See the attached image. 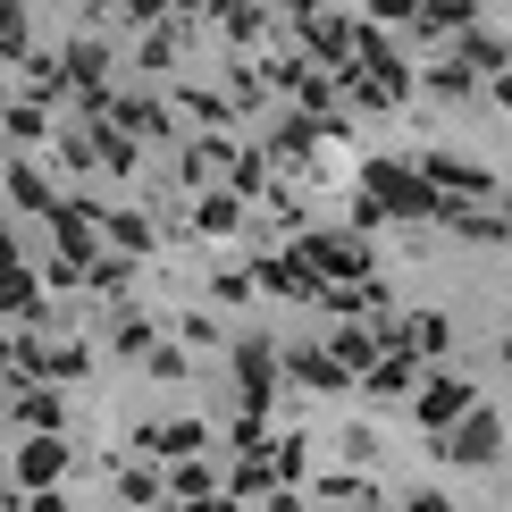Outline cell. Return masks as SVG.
I'll list each match as a JSON object with an SVG mask.
<instances>
[{
    "mask_svg": "<svg viewBox=\"0 0 512 512\" xmlns=\"http://www.w3.org/2000/svg\"><path fill=\"white\" fill-rule=\"evenodd\" d=\"M303 252H311V261H319V269H345V277L361 269V252H353V244H336V236H311Z\"/></svg>",
    "mask_w": 512,
    "mask_h": 512,
    "instance_id": "7",
    "label": "cell"
},
{
    "mask_svg": "<svg viewBox=\"0 0 512 512\" xmlns=\"http://www.w3.org/2000/svg\"><path fill=\"white\" fill-rule=\"evenodd\" d=\"M412 512H454V496H437V487H420V496H412Z\"/></svg>",
    "mask_w": 512,
    "mask_h": 512,
    "instance_id": "8",
    "label": "cell"
},
{
    "mask_svg": "<svg viewBox=\"0 0 512 512\" xmlns=\"http://www.w3.org/2000/svg\"><path fill=\"white\" fill-rule=\"evenodd\" d=\"M445 336H454V328H445L437 311H412V319H403V345H412V353H445Z\"/></svg>",
    "mask_w": 512,
    "mask_h": 512,
    "instance_id": "6",
    "label": "cell"
},
{
    "mask_svg": "<svg viewBox=\"0 0 512 512\" xmlns=\"http://www.w3.org/2000/svg\"><path fill=\"white\" fill-rule=\"evenodd\" d=\"M504 361H512V336H504Z\"/></svg>",
    "mask_w": 512,
    "mask_h": 512,
    "instance_id": "9",
    "label": "cell"
},
{
    "mask_svg": "<svg viewBox=\"0 0 512 512\" xmlns=\"http://www.w3.org/2000/svg\"><path fill=\"white\" fill-rule=\"evenodd\" d=\"M143 445H152V454H202V445H210V429H202V420H177V429H152Z\"/></svg>",
    "mask_w": 512,
    "mask_h": 512,
    "instance_id": "5",
    "label": "cell"
},
{
    "mask_svg": "<svg viewBox=\"0 0 512 512\" xmlns=\"http://www.w3.org/2000/svg\"><path fill=\"white\" fill-rule=\"evenodd\" d=\"M504 101H512V84H504Z\"/></svg>",
    "mask_w": 512,
    "mask_h": 512,
    "instance_id": "10",
    "label": "cell"
},
{
    "mask_svg": "<svg viewBox=\"0 0 512 512\" xmlns=\"http://www.w3.org/2000/svg\"><path fill=\"white\" fill-rule=\"evenodd\" d=\"M437 454L445 462H496L504 454V420L487 412V403H471L462 420H445V429H437Z\"/></svg>",
    "mask_w": 512,
    "mask_h": 512,
    "instance_id": "1",
    "label": "cell"
},
{
    "mask_svg": "<svg viewBox=\"0 0 512 512\" xmlns=\"http://www.w3.org/2000/svg\"><path fill=\"white\" fill-rule=\"evenodd\" d=\"M412 412H420V429L462 420V412H471V378H420V387H412Z\"/></svg>",
    "mask_w": 512,
    "mask_h": 512,
    "instance_id": "2",
    "label": "cell"
},
{
    "mask_svg": "<svg viewBox=\"0 0 512 512\" xmlns=\"http://www.w3.org/2000/svg\"><path fill=\"white\" fill-rule=\"evenodd\" d=\"M294 378H303V387H353V370H345L328 345H303V353H294Z\"/></svg>",
    "mask_w": 512,
    "mask_h": 512,
    "instance_id": "3",
    "label": "cell"
},
{
    "mask_svg": "<svg viewBox=\"0 0 512 512\" xmlns=\"http://www.w3.org/2000/svg\"><path fill=\"white\" fill-rule=\"evenodd\" d=\"M370 185H378V194H387L395 210H429V194H420V185H412V177H403V168H395V160H378V168H370Z\"/></svg>",
    "mask_w": 512,
    "mask_h": 512,
    "instance_id": "4",
    "label": "cell"
}]
</instances>
